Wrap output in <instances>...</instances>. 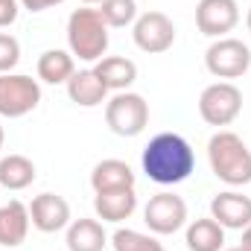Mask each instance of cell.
Instances as JSON below:
<instances>
[{
	"label": "cell",
	"instance_id": "obj_11",
	"mask_svg": "<svg viewBox=\"0 0 251 251\" xmlns=\"http://www.w3.org/2000/svg\"><path fill=\"white\" fill-rule=\"evenodd\" d=\"M29 222L35 231L41 234H56L64 231L73 219H70V204L59 193H38L29 201Z\"/></svg>",
	"mask_w": 251,
	"mask_h": 251
},
{
	"label": "cell",
	"instance_id": "obj_15",
	"mask_svg": "<svg viewBox=\"0 0 251 251\" xmlns=\"http://www.w3.org/2000/svg\"><path fill=\"white\" fill-rule=\"evenodd\" d=\"M94 210H97V219L117 225L137 210V193H134V187L94 193Z\"/></svg>",
	"mask_w": 251,
	"mask_h": 251
},
{
	"label": "cell",
	"instance_id": "obj_17",
	"mask_svg": "<svg viewBox=\"0 0 251 251\" xmlns=\"http://www.w3.org/2000/svg\"><path fill=\"white\" fill-rule=\"evenodd\" d=\"M91 187H94V193L134 187V170L120 158H105L91 170Z\"/></svg>",
	"mask_w": 251,
	"mask_h": 251
},
{
	"label": "cell",
	"instance_id": "obj_2",
	"mask_svg": "<svg viewBox=\"0 0 251 251\" xmlns=\"http://www.w3.org/2000/svg\"><path fill=\"white\" fill-rule=\"evenodd\" d=\"M207 161L219 181L228 187L251 184V149L234 131H216L207 140Z\"/></svg>",
	"mask_w": 251,
	"mask_h": 251
},
{
	"label": "cell",
	"instance_id": "obj_25",
	"mask_svg": "<svg viewBox=\"0 0 251 251\" xmlns=\"http://www.w3.org/2000/svg\"><path fill=\"white\" fill-rule=\"evenodd\" d=\"M18 12H21V0H0V29L12 26L18 21Z\"/></svg>",
	"mask_w": 251,
	"mask_h": 251
},
{
	"label": "cell",
	"instance_id": "obj_9",
	"mask_svg": "<svg viewBox=\"0 0 251 251\" xmlns=\"http://www.w3.org/2000/svg\"><path fill=\"white\" fill-rule=\"evenodd\" d=\"M131 35H134L137 50H143L149 56H158V53H167L176 44V24L164 12H143V15H137Z\"/></svg>",
	"mask_w": 251,
	"mask_h": 251
},
{
	"label": "cell",
	"instance_id": "obj_13",
	"mask_svg": "<svg viewBox=\"0 0 251 251\" xmlns=\"http://www.w3.org/2000/svg\"><path fill=\"white\" fill-rule=\"evenodd\" d=\"M64 88H67L70 102H76L79 108H97V105L108 102V88H105L102 79L94 73V67L76 70V73L67 79Z\"/></svg>",
	"mask_w": 251,
	"mask_h": 251
},
{
	"label": "cell",
	"instance_id": "obj_3",
	"mask_svg": "<svg viewBox=\"0 0 251 251\" xmlns=\"http://www.w3.org/2000/svg\"><path fill=\"white\" fill-rule=\"evenodd\" d=\"M67 47L79 62L97 64L108 53V26L97 9H73L67 18Z\"/></svg>",
	"mask_w": 251,
	"mask_h": 251
},
{
	"label": "cell",
	"instance_id": "obj_8",
	"mask_svg": "<svg viewBox=\"0 0 251 251\" xmlns=\"http://www.w3.org/2000/svg\"><path fill=\"white\" fill-rule=\"evenodd\" d=\"M143 222L155 237H170L187 225V201L178 193H158L143 207Z\"/></svg>",
	"mask_w": 251,
	"mask_h": 251
},
{
	"label": "cell",
	"instance_id": "obj_18",
	"mask_svg": "<svg viewBox=\"0 0 251 251\" xmlns=\"http://www.w3.org/2000/svg\"><path fill=\"white\" fill-rule=\"evenodd\" d=\"M108 246V234L100 219H73L67 225V251H102Z\"/></svg>",
	"mask_w": 251,
	"mask_h": 251
},
{
	"label": "cell",
	"instance_id": "obj_27",
	"mask_svg": "<svg viewBox=\"0 0 251 251\" xmlns=\"http://www.w3.org/2000/svg\"><path fill=\"white\" fill-rule=\"evenodd\" d=\"M240 249L251 251V225H249V228H243V243H240Z\"/></svg>",
	"mask_w": 251,
	"mask_h": 251
},
{
	"label": "cell",
	"instance_id": "obj_19",
	"mask_svg": "<svg viewBox=\"0 0 251 251\" xmlns=\"http://www.w3.org/2000/svg\"><path fill=\"white\" fill-rule=\"evenodd\" d=\"M184 243H187L190 251H222L225 249V228L213 216L193 219L187 225Z\"/></svg>",
	"mask_w": 251,
	"mask_h": 251
},
{
	"label": "cell",
	"instance_id": "obj_23",
	"mask_svg": "<svg viewBox=\"0 0 251 251\" xmlns=\"http://www.w3.org/2000/svg\"><path fill=\"white\" fill-rule=\"evenodd\" d=\"M111 246H114V251H167L152 234H140V231H131V228L114 231Z\"/></svg>",
	"mask_w": 251,
	"mask_h": 251
},
{
	"label": "cell",
	"instance_id": "obj_7",
	"mask_svg": "<svg viewBox=\"0 0 251 251\" xmlns=\"http://www.w3.org/2000/svg\"><path fill=\"white\" fill-rule=\"evenodd\" d=\"M41 102V85L24 73H0V117H26Z\"/></svg>",
	"mask_w": 251,
	"mask_h": 251
},
{
	"label": "cell",
	"instance_id": "obj_26",
	"mask_svg": "<svg viewBox=\"0 0 251 251\" xmlns=\"http://www.w3.org/2000/svg\"><path fill=\"white\" fill-rule=\"evenodd\" d=\"M64 0H21V9L26 12H47L53 6H62Z\"/></svg>",
	"mask_w": 251,
	"mask_h": 251
},
{
	"label": "cell",
	"instance_id": "obj_12",
	"mask_svg": "<svg viewBox=\"0 0 251 251\" xmlns=\"http://www.w3.org/2000/svg\"><path fill=\"white\" fill-rule=\"evenodd\" d=\"M210 216L225 231H243V228L251 225V199L243 196V193H237V190H225V193L213 196Z\"/></svg>",
	"mask_w": 251,
	"mask_h": 251
},
{
	"label": "cell",
	"instance_id": "obj_24",
	"mask_svg": "<svg viewBox=\"0 0 251 251\" xmlns=\"http://www.w3.org/2000/svg\"><path fill=\"white\" fill-rule=\"evenodd\" d=\"M21 62V44L15 35L0 32V73H12V67Z\"/></svg>",
	"mask_w": 251,
	"mask_h": 251
},
{
	"label": "cell",
	"instance_id": "obj_30",
	"mask_svg": "<svg viewBox=\"0 0 251 251\" xmlns=\"http://www.w3.org/2000/svg\"><path fill=\"white\" fill-rule=\"evenodd\" d=\"M3 140H6V134H3V126H0V149H3Z\"/></svg>",
	"mask_w": 251,
	"mask_h": 251
},
{
	"label": "cell",
	"instance_id": "obj_14",
	"mask_svg": "<svg viewBox=\"0 0 251 251\" xmlns=\"http://www.w3.org/2000/svg\"><path fill=\"white\" fill-rule=\"evenodd\" d=\"M29 207L18 199L9 204H0V249H18L24 246L29 234Z\"/></svg>",
	"mask_w": 251,
	"mask_h": 251
},
{
	"label": "cell",
	"instance_id": "obj_16",
	"mask_svg": "<svg viewBox=\"0 0 251 251\" xmlns=\"http://www.w3.org/2000/svg\"><path fill=\"white\" fill-rule=\"evenodd\" d=\"M94 73L102 79V85L108 91L120 94V91H128L134 85L137 64L131 62V59H126V56H105V59H100V62L94 64Z\"/></svg>",
	"mask_w": 251,
	"mask_h": 251
},
{
	"label": "cell",
	"instance_id": "obj_4",
	"mask_svg": "<svg viewBox=\"0 0 251 251\" xmlns=\"http://www.w3.org/2000/svg\"><path fill=\"white\" fill-rule=\"evenodd\" d=\"M105 123L117 137H137L149 123V102L134 91H120L105 102Z\"/></svg>",
	"mask_w": 251,
	"mask_h": 251
},
{
	"label": "cell",
	"instance_id": "obj_29",
	"mask_svg": "<svg viewBox=\"0 0 251 251\" xmlns=\"http://www.w3.org/2000/svg\"><path fill=\"white\" fill-rule=\"evenodd\" d=\"M246 26H249V32H251V9H249V15H246Z\"/></svg>",
	"mask_w": 251,
	"mask_h": 251
},
{
	"label": "cell",
	"instance_id": "obj_28",
	"mask_svg": "<svg viewBox=\"0 0 251 251\" xmlns=\"http://www.w3.org/2000/svg\"><path fill=\"white\" fill-rule=\"evenodd\" d=\"M82 3H85V6H100L102 0H82Z\"/></svg>",
	"mask_w": 251,
	"mask_h": 251
},
{
	"label": "cell",
	"instance_id": "obj_31",
	"mask_svg": "<svg viewBox=\"0 0 251 251\" xmlns=\"http://www.w3.org/2000/svg\"><path fill=\"white\" fill-rule=\"evenodd\" d=\"M222 251H243V249H240V246H237V249H222Z\"/></svg>",
	"mask_w": 251,
	"mask_h": 251
},
{
	"label": "cell",
	"instance_id": "obj_22",
	"mask_svg": "<svg viewBox=\"0 0 251 251\" xmlns=\"http://www.w3.org/2000/svg\"><path fill=\"white\" fill-rule=\"evenodd\" d=\"M108 29H123L137 21V3L134 0H102L97 9Z\"/></svg>",
	"mask_w": 251,
	"mask_h": 251
},
{
	"label": "cell",
	"instance_id": "obj_21",
	"mask_svg": "<svg viewBox=\"0 0 251 251\" xmlns=\"http://www.w3.org/2000/svg\"><path fill=\"white\" fill-rule=\"evenodd\" d=\"M35 178H38L35 164L26 155H6V158H0V187L26 190Z\"/></svg>",
	"mask_w": 251,
	"mask_h": 251
},
{
	"label": "cell",
	"instance_id": "obj_6",
	"mask_svg": "<svg viewBox=\"0 0 251 251\" xmlns=\"http://www.w3.org/2000/svg\"><path fill=\"white\" fill-rule=\"evenodd\" d=\"M243 111V91L234 82H213L199 97V114L207 126H231Z\"/></svg>",
	"mask_w": 251,
	"mask_h": 251
},
{
	"label": "cell",
	"instance_id": "obj_5",
	"mask_svg": "<svg viewBox=\"0 0 251 251\" xmlns=\"http://www.w3.org/2000/svg\"><path fill=\"white\" fill-rule=\"evenodd\" d=\"M204 67H207L210 76H216V79H222V82L246 76L249 67H251L249 44L240 41V38H231V35L216 38V41L207 47V53H204Z\"/></svg>",
	"mask_w": 251,
	"mask_h": 251
},
{
	"label": "cell",
	"instance_id": "obj_1",
	"mask_svg": "<svg viewBox=\"0 0 251 251\" xmlns=\"http://www.w3.org/2000/svg\"><path fill=\"white\" fill-rule=\"evenodd\" d=\"M140 167L149 181H155L161 187H173V184L187 181L190 173L196 170V152L181 134L161 131L146 143V149L140 155Z\"/></svg>",
	"mask_w": 251,
	"mask_h": 251
},
{
	"label": "cell",
	"instance_id": "obj_20",
	"mask_svg": "<svg viewBox=\"0 0 251 251\" xmlns=\"http://www.w3.org/2000/svg\"><path fill=\"white\" fill-rule=\"evenodd\" d=\"M38 79L47 85H67V79L76 73L73 56L67 50H44L38 56Z\"/></svg>",
	"mask_w": 251,
	"mask_h": 251
},
{
	"label": "cell",
	"instance_id": "obj_10",
	"mask_svg": "<svg viewBox=\"0 0 251 251\" xmlns=\"http://www.w3.org/2000/svg\"><path fill=\"white\" fill-rule=\"evenodd\" d=\"M240 24L237 0H199L196 6V26L207 38H225Z\"/></svg>",
	"mask_w": 251,
	"mask_h": 251
}]
</instances>
